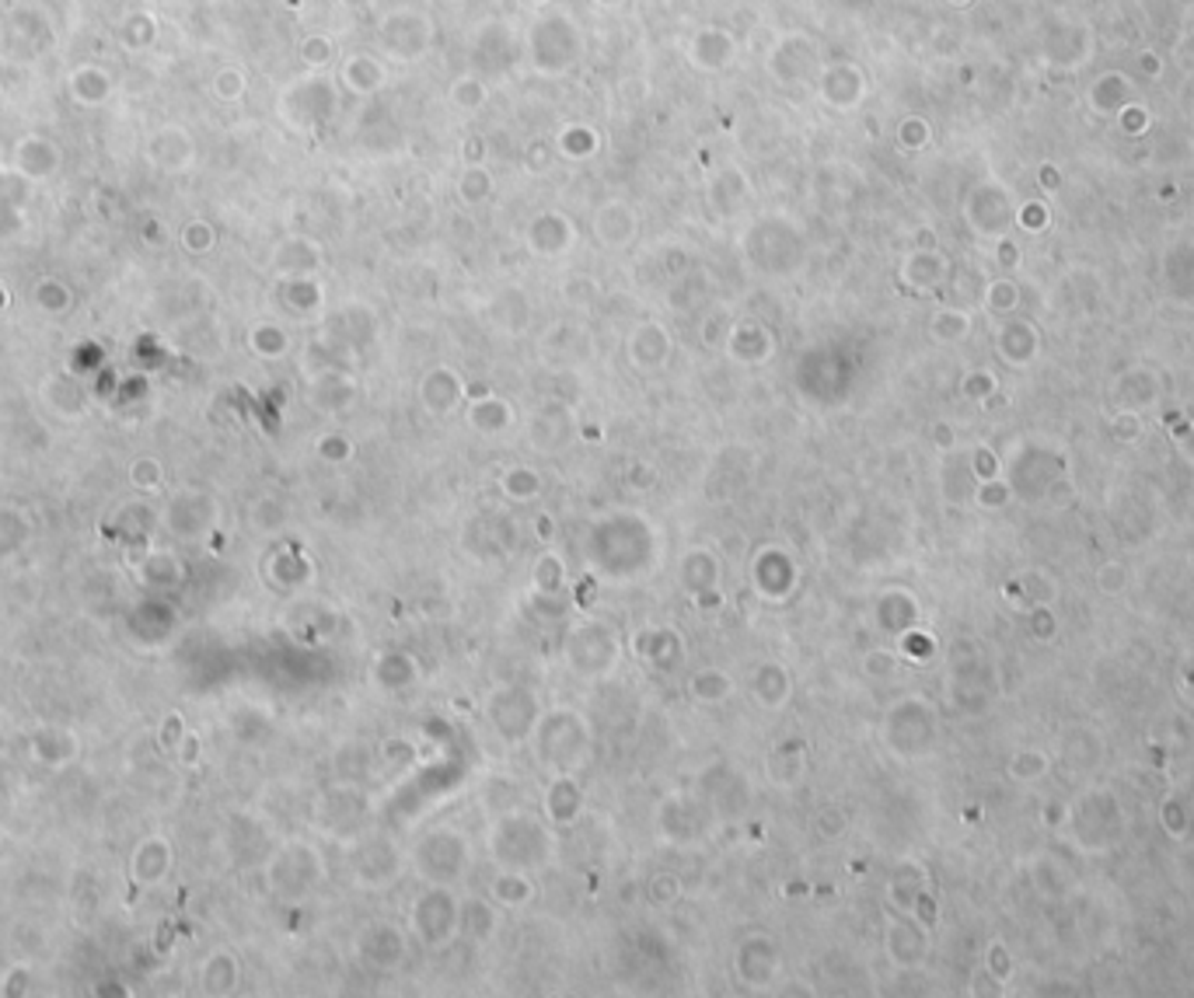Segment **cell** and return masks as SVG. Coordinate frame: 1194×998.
<instances>
[{
	"label": "cell",
	"instance_id": "obj_1",
	"mask_svg": "<svg viewBox=\"0 0 1194 998\" xmlns=\"http://www.w3.org/2000/svg\"><path fill=\"white\" fill-rule=\"evenodd\" d=\"M492 848H500V852H492V856L504 866L531 872L535 866H541L553 856V835L541 825V817L507 814L492 831Z\"/></svg>",
	"mask_w": 1194,
	"mask_h": 998
},
{
	"label": "cell",
	"instance_id": "obj_2",
	"mask_svg": "<svg viewBox=\"0 0 1194 998\" xmlns=\"http://www.w3.org/2000/svg\"><path fill=\"white\" fill-rule=\"evenodd\" d=\"M412 929L427 946H447L461 936V901H455L447 887L434 884L427 894L416 897Z\"/></svg>",
	"mask_w": 1194,
	"mask_h": 998
},
{
	"label": "cell",
	"instance_id": "obj_3",
	"mask_svg": "<svg viewBox=\"0 0 1194 998\" xmlns=\"http://www.w3.org/2000/svg\"><path fill=\"white\" fill-rule=\"evenodd\" d=\"M468 862V845L461 835L455 831H434L419 841L416 848V866L430 884L447 887L455 877H461V869Z\"/></svg>",
	"mask_w": 1194,
	"mask_h": 998
},
{
	"label": "cell",
	"instance_id": "obj_4",
	"mask_svg": "<svg viewBox=\"0 0 1194 998\" xmlns=\"http://www.w3.org/2000/svg\"><path fill=\"white\" fill-rule=\"evenodd\" d=\"M734 970H737V978L744 985H752V988L765 985L768 978L776 975V946H773V939H768V936H744L740 946L734 950Z\"/></svg>",
	"mask_w": 1194,
	"mask_h": 998
},
{
	"label": "cell",
	"instance_id": "obj_5",
	"mask_svg": "<svg viewBox=\"0 0 1194 998\" xmlns=\"http://www.w3.org/2000/svg\"><path fill=\"white\" fill-rule=\"evenodd\" d=\"M489 897H492V901L500 905V908H510V911L528 908V905L535 901V880H531V872H528V869H510V866H504V869L492 877V884H489Z\"/></svg>",
	"mask_w": 1194,
	"mask_h": 998
},
{
	"label": "cell",
	"instance_id": "obj_6",
	"mask_svg": "<svg viewBox=\"0 0 1194 998\" xmlns=\"http://www.w3.org/2000/svg\"><path fill=\"white\" fill-rule=\"evenodd\" d=\"M584 810V792L569 776H556L553 786L545 789V817L553 825H574Z\"/></svg>",
	"mask_w": 1194,
	"mask_h": 998
},
{
	"label": "cell",
	"instance_id": "obj_7",
	"mask_svg": "<svg viewBox=\"0 0 1194 998\" xmlns=\"http://www.w3.org/2000/svg\"><path fill=\"white\" fill-rule=\"evenodd\" d=\"M678 580L691 597L703 590H716L719 587V559L709 552V548H691V552L681 559Z\"/></svg>",
	"mask_w": 1194,
	"mask_h": 998
},
{
	"label": "cell",
	"instance_id": "obj_8",
	"mask_svg": "<svg viewBox=\"0 0 1194 998\" xmlns=\"http://www.w3.org/2000/svg\"><path fill=\"white\" fill-rule=\"evenodd\" d=\"M752 691L762 702V709H783L793 695V678L783 663H762L752 678Z\"/></svg>",
	"mask_w": 1194,
	"mask_h": 998
},
{
	"label": "cell",
	"instance_id": "obj_9",
	"mask_svg": "<svg viewBox=\"0 0 1194 998\" xmlns=\"http://www.w3.org/2000/svg\"><path fill=\"white\" fill-rule=\"evenodd\" d=\"M370 678H375L381 688L395 691V688H409L416 681V660L402 650L381 653L375 663H370Z\"/></svg>",
	"mask_w": 1194,
	"mask_h": 998
},
{
	"label": "cell",
	"instance_id": "obj_10",
	"mask_svg": "<svg viewBox=\"0 0 1194 998\" xmlns=\"http://www.w3.org/2000/svg\"><path fill=\"white\" fill-rule=\"evenodd\" d=\"M688 691H691L695 702L719 706V702H727V698L734 695V678L727 670H719V667H703V670L691 673Z\"/></svg>",
	"mask_w": 1194,
	"mask_h": 998
},
{
	"label": "cell",
	"instance_id": "obj_11",
	"mask_svg": "<svg viewBox=\"0 0 1194 998\" xmlns=\"http://www.w3.org/2000/svg\"><path fill=\"white\" fill-rule=\"evenodd\" d=\"M492 926H496V915H492V908L482 901V897H465V901H461V936L489 939Z\"/></svg>",
	"mask_w": 1194,
	"mask_h": 998
},
{
	"label": "cell",
	"instance_id": "obj_12",
	"mask_svg": "<svg viewBox=\"0 0 1194 998\" xmlns=\"http://www.w3.org/2000/svg\"><path fill=\"white\" fill-rule=\"evenodd\" d=\"M566 587V566L556 552H545L535 562V593L538 597H559Z\"/></svg>",
	"mask_w": 1194,
	"mask_h": 998
},
{
	"label": "cell",
	"instance_id": "obj_13",
	"mask_svg": "<svg viewBox=\"0 0 1194 998\" xmlns=\"http://www.w3.org/2000/svg\"><path fill=\"white\" fill-rule=\"evenodd\" d=\"M643 897H646V905H650V908L667 911V908H675L681 901V880L675 877V872H654V877L646 880V887H643Z\"/></svg>",
	"mask_w": 1194,
	"mask_h": 998
},
{
	"label": "cell",
	"instance_id": "obj_14",
	"mask_svg": "<svg viewBox=\"0 0 1194 998\" xmlns=\"http://www.w3.org/2000/svg\"><path fill=\"white\" fill-rule=\"evenodd\" d=\"M500 486L514 503H531V499H538V492H541V479L531 468H510Z\"/></svg>",
	"mask_w": 1194,
	"mask_h": 998
},
{
	"label": "cell",
	"instance_id": "obj_15",
	"mask_svg": "<svg viewBox=\"0 0 1194 998\" xmlns=\"http://www.w3.org/2000/svg\"><path fill=\"white\" fill-rule=\"evenodd\" d=\"M367 939H370V954H385V957H381V967H395L398 960L406 957V942H402V936H398L391 926H375Z\"/></svg>",
	"mask_w": 1194,
	"mask_h": 998
},
{
	"label": "cell",
	"instance_id": "obj_16",
	"mask_svg": "<svg viewBox=\"0 0 1194 998\" xmlns=\"http://www.w3.org/2000/svg\"><path fill=\"white\" fill-rule=\"evenodd\" d=\"M842 828H845V820H842V814H838L835 807H817V814H814V831H817L820 838H838Z\"/></svg>",
	"mask_w": 1194,
	"mask_h": 998
},
{
	"label": "cell",
	"instance_id": "obj_17",
	"mask_svg": "<svg viewBox=\"0 0 1194 998\" xmlns=\"http://www.w3.org/2000/svg\"><path fill=\"white\" fill-rule=\"evenodd\" d=\"M535 531H538V538H553V520H549V517H538V520H535Z\"/></svg>",
	"mask_w": 1194,
	"mask_h": 998
}]
</instances>
